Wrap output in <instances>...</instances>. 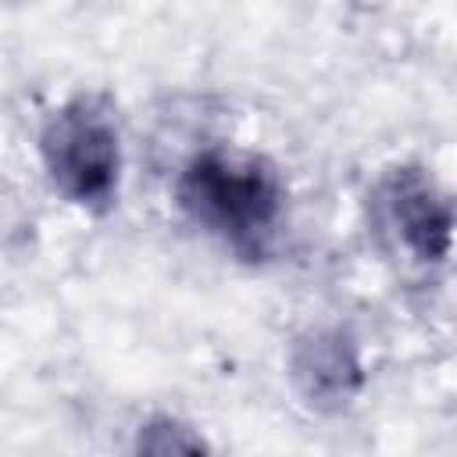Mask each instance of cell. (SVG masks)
Returning <instances> with one entry per match:
<instances>
[{
    "mask_svg": "<svg viewBox=\"0 0 457 457\" xmlns=\"http://www.w3.org/2000/svg\"><path fill=\"white\" fill-rule=\"evenodd\" d=\"M182 211L228 239L236 250L257 253L282 214V182L268 161L207 150L193 157L179 179Z\"/></svg>",
    "mask_w": 457,
    "mask_h": 457,
    "instance_id": "cell-1",
    "label": "cell"
},
{
    "mask_svg": "<svg viewBox=\"0 0 457 457\" xmlns=\"http://www.w3.org/2000/svg\"><path fill=\"white\" fill-rule=\"evenodd\" d=\"M39 154L50 182L68 200L82 207L111 204L118 189L121 146L111 114L96 100H75L61 107L39 136Z\"/></svg>",
    "mask_w": 457,
    "mask_h": 457,
    "instance_id": "cell-2",
    "label": "cell"
},
{
    "mask_svg": "<svg viewBox=\"0 0 457 457\" xmlns=\"http://www.w3.org/2000/svg\"><path fill=\"white\" fill-rule=\"evenodd\" d=\"M382 200H386V214L396 228V236L403 239V246L418 257V261H443L450 250V204L436 193V186L414 171H393L382 186Z\"/></svg>",
    "mask_w": 457,
    "mask_h": 457,
    "instance_id": "cell-3",
    "label": "cell"
},
{
    "mask_svg": "<svg viewBox=\"0 0 457 457\" xmlns=\"http://www.w3.org/2000/svg\"><path fill=\"white\" fill-rule=\"evenodd\" d=\"M289 368H293V382H296L300 396L318 411L346 407L364 382L353 343L336 328L303 336L293 350Z\"/></svg>",
    "mask_w": 457,
    "mask_h": 457,
    "instance_id": "cell-4",
    "label": "cell"
},
{
    "mask_svg": "<svg viewBox=\"0 0 457 457\" xmlns=\"http://www.w3.org/2000/svg\"><path fill=\"white\" fill-rule=\"evenodd\" d=\"M132 457H211V450L193 425L161 414L139 428Z\"/></svg>",
    "mask_w": 457,
    "mask_h": 457,
    "instance_id": "cell-5",
    "label": "cell"
}]
</instances>
